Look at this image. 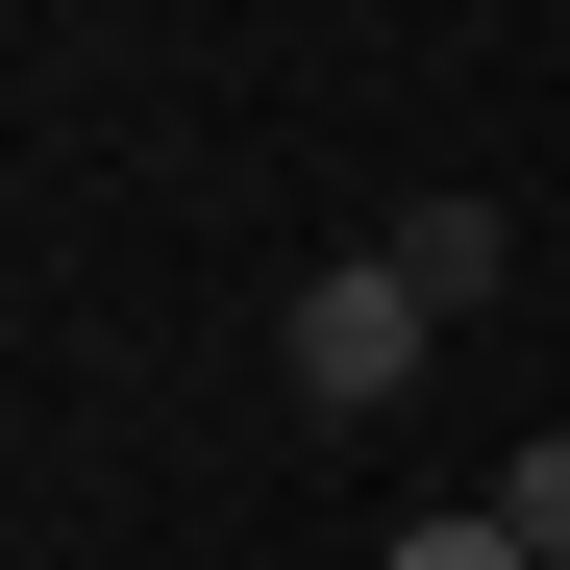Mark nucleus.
Masks as SVG:
<instances>
[{
	"instance_id": "obj_2",
	"label": "nucleus",
	"mask_w": 570,
	"mask_h": 570,
	"mask_svg": "<svg viewBox=\"0 0 570 570\" xmlns=\"http://www.w3.org/2000/svg\"><path fill=\"white\" fill-rule=\"evenodd\" d=\"M372 273H397L422 323H497V273H521V224H497V199H397V224H372Z\"/></svg>"
},
{
	"instance_id": "obj_3",
	"label": "nucleus",
	"mask_w": 570,
	"mask_h": 570,
	"mask_svg": "<svg viewBox=\"0 0 570 570\" xmlns=\"http://www.w3.org/2000/svg\"><path fill=\"white\" fill-rule=\"evenodd\" d=\"M372 570H546V546H521L497 497H446V521H397V546H372Z\"/></svg>"
},
{
	"instance_id": "obj_4",
	"label": "nucleus",
	"mask_w": 570,
	"mask_h": 570,
	"mask_svg": "<svg viewBox=\"0 0 570 570\" xmlns=\"http://www.w3.org/2000/svg\"><path fill=\"white\" fill-rule=\"evenodd\" d=\"M497 521H521V546H546V570H570V422H546V446H521V471H497Z\"/></svg>"
},
{
	"instance_id": "obj_1",
	"label": "nucleus",
	"mask_w": 570,
	"mask_h": 570,
	"mask_svg": "<svg viewBox=\"0 0 570 570\" xmlns=\"http://www.w3.org/2000/svg\"><path fill=\"white\" fill-rule=\"evenodd\" d=\"M273 372H298V422H372V397L422 372V298H397L372 248H323V273H298V323H273Z\"/></svg>"
}]
</instances>
